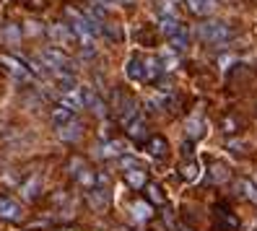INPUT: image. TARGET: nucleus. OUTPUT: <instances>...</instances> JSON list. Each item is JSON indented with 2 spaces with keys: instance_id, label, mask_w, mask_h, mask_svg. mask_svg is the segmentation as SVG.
I'll return each instance as SVG.
<instances>
[{
  "instance_id": "nucleus-1",
  "label": "nucleus",
  "mask_w": 257,
  "mask_h": 231,
  "mask_svg": "<svg viewBox=\"0 0 257 231\" xmlns=\"http://www.w3.org/2000/svg\"><path fill=\"white\" fill-rule=\"evenodd\" d=\"M198 37L208 44H226L229 39H234V29L226 21H205L198 26Z\"/></svg>"
},
{
  "instance_id": "nucleus-2",
  "label": "nucleus",
  "mask_w": 257,
  "mask_h": 231,
  "mask_svg": "<svg viewBox=\"0 0 257 231\" xmlns=\"http://www.w3.org/2000/svg\"><path fill=\"white\" fill-rule=\"evenodd\" d=\"M0 65H3L11 75H13V78H16V81H34L37 78V75L32 73V70H29V65L24 63V60H19V57H13V55H0Z\"/></svg>"
},
{
  "instance_id": "nucleus-3",
  "label": "nucleus",
  "mask_w": 257,
  "mask_h": 231,
  "mask_svg": "<svg viewBox=\"0 0 257 231\" xmlns=\"http://www.w3.org/2000/svg\"><path fill=\"white\" fill-rule=\"evenodd\" d=\"M39 60L47 65L50 73H52V70H70V57L60 50V47H44L42 55H39Z\"/></svg>"
},
{
  "instance_id": "nucleus-4",
  "label": "nucleus",
  "mask_w": 257,
  "mask_h": 231,
  "mask_svg": "<svg viewBox=\"0 0 257 231\" xmlns=\"http://www.w3.org/2000/svg\"><path fill=\"white\" fill-rule=\"evenodd\" d=\"M21 215H24V205L16 197L0 195V218L3 221H21Z\"/></svg>"
},
{
  "instance_id": "nucleus-5",
  "label": "nucleus",
  "mask_w": 257,
  "mask_h": 231,
  "mask_svg": "<svg viewBox=\"0 0 257 231\" xmlns=\"http://www.w3.org/2000/svg\"><path fill=\"white\" fill-rule=\"evenodd\" d=\"M81 96H83V106H86V109H91L96 117L107 114V106H104V101H101V96L96 94L94 86H81Z\"/></svg>"
},
{
  "instance_id": "nucleus-6",
  "label": "nucleus",
  "mask_w": 257,
  "mask_h": 231,
  "mask_svg": "<svg viewBox=\"0 0 257 231\" xmlns=\"http://www.w3.org/2000/svg\"><path fill=\"white\" fill-rule=\"evenodd\" d=\"M47 34H50V39H52L55 44H73V42H78V39H75V32L70 29V24H65V21L52 24V26L47 29Z\"/></svg>"
},
{
  "instance_id": "nucleus-7",
  "label": "nucleus",
  "mask_w": 257,
  "mask_h": 231,
  "mask_svg": "<svg viewBox=\"0 0 257 231\" xmlns=\"http://www.w3.org/2000/svg\"><path fill=\"white\" fill-rule=\"evenodd\" d=\"M125 75L133 81V83H148L146 78V65H143V57L138 55H133L127 57V63H125Z\"/></svg>"
},
{
  "instance_id": "nucleus-8",
  "label": "nucleus",
  "mask_w": 257,
  "mask_h": 231,
  "mask_svg": "<svg viewBox=\"0 0 257 231\" xmlns=\"http://www.w3.org/2000/svg\"><path fill=\"white\" fill-rule=\"evenodd\" d=\"M81 133H83V128H81L78 120H73V122H68V125L57 128V138H60V141H65V143H75L81 138Z\"/></svg>"
},
{
  "instance_id": "nucleus-9",
  "label": "nucleus",
  "mask_w": 257,
  "mask_h": 231,
  "mask_svg": "<svg viewBox=\"0 0 257 231\" xmlns=\"http://www.w3.org/2000/svg\"><path fill=\"white\" fill-rule=\"evenodd\" d=\"M146 148H148V153H151V156H154V159H159V161L169 156V143H166V138H161V135L148 138Z\"/></svg>"
},
{
  "instance_id": "nucleus-10",
  "label": "nucleus",
  "mask_w": 257,
  "mask_h": 231,
  "mask_svg": "<svg viewBox=\"0 0 257 231\" xmlns=\"http://www.w3.org/2000/svg\"><path fill=\"white\" fill-rule=\"evenodd\" d=\"M99 156L101 159H114V156H125V153H127V143L125 141H107V143H104L99 151Z\"/></svg>"
},
{
  "instance_id": "nucleus-11",
  "label": "nucleus",
  "mask_w": 257,
  "mask_h": 231,
  "mask_svg": "<svg viewBox=\"0 0 257 231\" xmlns=\"http://www.w3.org/2000/svg\"><path fill=\"white\" fill-rule=\"evenodd\" d=\"M182 26H185V24L179 21V16H159V32H161L166 39H172Z\"/></svg>"
},
{
  "instance_id": "nucleus-12",
  "label": "nucleus",
  "mask_w": 257,
  "mask_h": 231,
  "mask_svg": "<svg viewBox=\"0 0 257 231\" xmlns=\"http://www.w3.org/2000/svg\"><path fill=\"white\" fill-rule=\"evenodd\" d=\"M60 104L68 106L70 112H78V109H83V96H81V88L63 91V96H60Z\"/></svg>"
},
{
  "instance_id": "nucleus-13",
  "label": "nucleus",
  "mask_w": 257,
  "mask_h": 231,
  "mask_svg": "<svg viewBox=\"0 0 257 231\" xmlns=\"http://www.w3.org/2000/svg\"><path fill=\"white\" fill-rule=\"evenodd\" d=\"M130 213H133V218L138 223H143V221H148L151 215H154V205L146 203V200H135V203L130 205Z\"/></svg>"
},
{
  "instance_id": "nucleus-14",
  "label": "nucleus",
  "mask_w": 257,
  "mask_h": 231,
  "mask_svg": "<svg viewBox=\"0 0 257 231\" xmlns=\"http://www.w3.org/2000/svg\"><path fill=\"white\" fill-rule=\"evenodd\" d=\"M195 16H210L216 11V0H185Z\"/></svg>"
},
{
  "instance_id": "nucleus-15",
  "label": "nucleus",
  "mask_w": 257,
  "mask_h": 231,
  "mask_svg": "<svg viewBox=\"0 0 257 231\" xmlns=\"http://www.w3.org/2000/svg\"><path fill=\"white\" fill-rule=\"evenodd\" d=\"M39 187H42V177L39 174H32L24 184H21V197L24 200H34L39 195Z\"/></svg>"
},
{
  "instance_id": "nucleus-16",
  "label": "nucleus",
  "mask_w": 257,
  "mask_h": 231,
  "mask_svg": "<svg viewBox=\"0 0 257 231\" xmlns=\"http://www.w3.org/2000/svg\"><path fill=\"white\" fill-rule=\"evenodd\" d=\"M143 65H146V78H148V83H151V81H156L159 75L164 73V68H161V60H159V57H154V55L143 57Z\"/></svg>"
},
{
  "instance_id": "nucleus-17",
  "label": "nucleus",
  "mask_w": 257,
  "mask_h": 231,
  "mask_svg": "<svg viewBox=\"0 0 257 231\" xmlns=\"http://www.w3.org/2000/svg\"><path fill=\"white\" fill-rule=\"evenodd\" d=\"M21 34H24V29L19 24H6L3 29H0V39H3L6 44H16L21 42Z\"/></svg>"
},
{
  "instance_id": "nucleus-18",
  "label": "nucleus",
  "mask_w": 257,
  "mask_h": 231,
  "mask_svg": "<svg viewBox=\"0 0 257 231\" xmlns=\"http://www.w3.org/2000/svg\"><path fill=\"white\" fill-rule=\"evenodd\" d=\"M169 47L174 50V52H185L187 47H190V32H187V26H182L179 32L169 39Z\"/></svg>"
},
{
  "instance_id": "nucleus-19",
  "label": "nucleus",
  "mask_w": 257,
  "mask_h": 231,
  "mask_svg": "<svg viewBox=\"0 0 257 231\" xmlns=\"http://www.w3.org/2000/svg\"><path fill=\"white\" fill-rule=\"evenodd\" d=\"M52 78H55V83L63 88V91H70V88L75 86V75H73V70H52Z\"/></svg>"
},
{
  "instance_id": "nucleus-20",
  "label": "nucleus",
  "mask_w": 257,
  "mask_h": 231,
  "mask_svg": "<svg viewBox=\"0 0 257 231\" xmlns=\"http://www.w3.org/2000/svg\"><path fill=\"white\" fill-rule=\"evenodd\" d=\"M73 120H75V112H70L68 106H63V104L52 109V122H55L57 128L60 125H68V122H73Z\"/></svg>"
},
{
  "instance_id": "nucleus-21",
  "label": "nucleus",
  "mask_w": 257,
  "mask_h": 231,
  "mask_svg": "<svg viewBox=\"0 0 257 231\" xmlns=\"http://www.w3.org/2000/svg\"><path fill=\"white\" fill-rule=\"evenodd\" d=\"M75 179H78V184L83 190H94L96 187V174H94V169H88V166H83L78 174H75Z\"/></svg>"
},
{
  "instance_id": "nucleus-22",
  "label": "nucleus",
  "mask_w": 257,
  "mask_h": 231,
  "mask_svg": "<svg viewBox=\"0 0 257 231\" xmlns=\"http://www.w3.org/2000/svg\"><path fill=\"white\" fill-rule=\"evenodd\" d=\"M125 182L133 190H141V187H146V172L143 169H130V172H125Z\"/></svg>"
},
{
  "instance_id": "nucleus-23",
  "label": "nucleus",
  "mask_w": 257,
  "mask_h": 231,
  "mask_svg": "<svg viewBox=\"0 0 257 231\" xmlns=\"http://www.w3.org/2000/svg\"><path fill=\"white\" fill-rule=\"evenodd\" d=\"M159 16H177L179 11V0H154Z\"/></svg>"
},
{
  "instance_id": "nucleus-24",
  "label": "nucleus",
  "mask_w": 257,
  "mask_h": 231,
  "mask_svg": "<svg viewBox=\"0 0 257 231\" xmlns=\"http://www.w3.org/2000/svg\"><path fill=\"white\" fill-rule=\"evenodd\" d=\"M203 133H205V122H203V117H198V114L190 117V120H187V135L195 141V138H200Z\"/></svg>"
},
{
  "instance_id": "nucleus-25",
  "label": "nucleus",
  "mask_w": 257,
  "mask_h": 231,
  "mask_svg": "<svg viewBox=\"0 0 257 231\" xmlns=\"http://www.w3.org/2000/svg\"><path fill=\"white\" fill-rule=\"evenodd\" d=\"M159 60H161V68H164V73L166 70H174L177 65H179V57H177V52L169 47V50H164L161 55H159Z\"/></svg>"
},
{
  "instance_id": "nucleus-26",
  "label": "nucleus",
  "mask_w": 257,
  "mask_h": 231,
  "mask_svg": "<svg viewBox=\"0 0 257 231\" xmlns=\"http://www.w3.org/2000/svg\"><path fill=\"white\" fill-rule=\"evenodd\" d=\"M88 203H91L94 210H104V205H107V195H104V190H99V187L88 190Z\"/></svg>"
},
{
  "instance_id": "nucleus-27",
  "label": "nucleus",
  "mask_w": 257,
  "mask_h": 231,
  "mask_svg": "<svg viewBox=\"0 0 257 231\" xmlns=\"http://www.w3.org/2000/svg\"><path fill=\"white\" fill-rule=\"evenodd\" d=\"M179 174H182L187 182H195V179L200 177V164L195 161V159H190V161H185V166H182V172H179Z\"/></svg>"
},
{
  "instance_id": "nucleus-28",
  "label": "nucleus",
  "mask_w": 257,
  "mask_h": 231,
  "mask_svg": "<svg viewBox=\"0 0 257 231\" xmlns=\"http://www.w3.org/2000/svg\"><path fill=\"white\" fill-rule=\"evenodd\" d=\"M125 130H127V135H130V138H143V135H146V120L138 114V117H135V120L130 122V125L125 128Z\"/></svg>"
},
{
  "instance_id": "nucleus-29",
  "label": "nucleus",
  "mask_w": 257,
  "mask_h": 231,
  "mask_svg": "<svg viewBox=\"0 0 257 231\" xmlns=\"http://www.w3.org/2000/svg\"><path fill=\"white\" fill-rule=\"evenodd\" d=\"M239 192L247 200H252V203H257V187H254L252 179H239Z\"/></svg>"
},
{
  "instance_id": "nucleus-30",
  "label": "nucleus",
  "mask_w": 257,
  "mask_h": 231,
  "mask_svg": "<svg viewBox=\"0 0 257 231\" xmlns=\"http://www.w3.org/2000/svg\"><path fill=\"white\" fill-rule=\"evenodd\" d=\"M146 192H148V200H151V203H156V205L164 203V192H161L159 184H146Z\"/></svg>"
},
{
  "instance_id": "nucleus-31",
  "label": "nucleus",
  "mask_w": 257,
  "mask_h": 231,
  "mask_svg": "<svg viewBox=\"0 0 257 231\" xmlns=\"http://www.w3.org/2000/svg\"><path fill=\"white\" fill-rule=\"evenodd\" d=\"M119 164H122L125 172H130V169H141V166H138V159H135V156H127V153H125V156H119Z\"/></svg>"
},
{
  "instance_id": "nucleus-32",
  "label": "nucleus",
  "mask_w": 257,
  "mask_h": 231,
  "mask_svg": "<svg viewBox=\"0 0 257 231\" xmlns=\"http://www.w3.org/2000/svg\"><path fill=\"white\" fill-rule=\"evenodd\" d=\"M68 166H70V172H73V174H78V172H81V169H83L86 164H83V159H78V156H75V159H70V164H68Z\"/></svg>"
},
{
  "instance_id": "nucleus-33",
  "label": "nucleus",
  "mask_w": 257,
  "mask_h": 231,
  "mask_svg": "<svg viewBox=\"0 0 257 231\" xmlns=\"http://www.w3.org/2000/svg\"><path fill=\"white\" fill-rule=\"evenodd\" d=\"M213 179H216V182H223V179H226V169H223L221 164L213 166Z\"/></svg>"
},
{
  "instance_id": "nucleus-34",
  "label": "nucleus",
  "mask_w": 257,
  "mask_h": 231,
  "mask_svg": "<svg viewBox=\"0 0 257 231\" xmlns=\"http://www.w3.org/2000/svg\"><path fill=\"white\" fill-rule=\"evenodd\" d=\"M24 32H26V34H39V32H42V26H39L37 21H29V24H26V29H24Z\"/></svg>"
},
{
  "instance_id": "nucleus-35",
  "label": "nucleus",
  "mask_w": 257,
  "mask_h": 231,
  "mask_svg": "<svg viewBox=\"0 0 257 231\" xmlns=\"http://www.w3.org/2000/svg\"><path fill=\"white\" fill-rule=\"evenodd\" d=\"M234 130H236V120L226 117V120H223V133H234Z\"/></svg>"
},
{
  "instance_id": "nucleus-36",
  "label": "nucleus",
  "mask_w": 257,
  "mask_h": 231,
  "mask_svg": "<svg viewBox=\"0 0 257 231\" xmlns=\"http://www.w3.org/2000/svg\"><path fill=\"white\" fill-rule=\"evenodd\" d=\"M91 3H94V6H109L112 0H91Z\"/></svg>"
},
{
  "instance_id": "nucleus-37",
  "label": "nucleus",
  "mask_w": 257,
  "mask_h": 231,
  "mask_svg": "<svg viewBox=\"0 0 257 231\" xmlns=\"http://www.w3.org/2000/svg\"><path fill=\"white\" fill-rule=\"evenodd\" d=\"M229 148H231V151H241L244 146H241V143H229Z\"/></svg>"
},
{
  "instance_id": "nucleus-38",
  "label": "nucleus",
  "mask_w": 257,
  "mask_h": 231,
  "mask_svg": "<svg viewBox=\"0 0 257 231\" xmlns=\"http://www.w3.org/2000/svg\"><path fill=\"white\" fill-rule=\"evenodd\" d=\"M65 231H73V228H65Z\"/></svg>"
}]
</instances>
